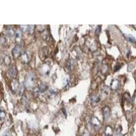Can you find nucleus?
I'll use <instances>...</instances> for the list:
<instances>
[{
  "instance_id": "1",
  "label": "nucleus",
  "mask_w": 136,
  "mask_h": 136,
  "mask_svg": "<svg viewBox=\"0 0 136 136\" xmlns=\"http://www.w3.org/2000/svg\"><path fill=\"white\" fill-rule=\"evenodd\" d=\"M21 46L17 45L14 48L13 51H12V56L14 58H18L20 55H21Z\"/></svg>"
},
{
  "instance_id": "2",
  "label": "nucleus",
  "mask_w": 136,
  "mask_h": 136,
  "mask_svg": "<svg viewBox=\"0 0 136 136\" xmlns=\"http://www.w3.org/2000/svg\"><path fill=\"white\" fill-rule=\"evenodd\" d=\"M8 74L11 78H14L16 76V75L17 74V69L14 65H12L10 67V69H8Z\"/></svg>"
},
{
  "instance_id": "3",
  "label": "nucleus",
  "mask_w": 136,
  "mask_h": 136,
  "mask_svg": "<svg viewBox=\"0 0 136 136\" xmlns=\"http://www.w3.org/2000/svg\"><path fill=\"white\" fill-rule=\"evenodd\" d=\"M27 82H26V84L28 86H31L33 85V82H34V76L32 74H30L27 75Z\"/></svg>"
},
{
  "instance_id": "4",
  "label": "nucleus",
  "mask_w": 136,
  "mask_h": 136,
  "mask_svg": "<svg viewBox=\"0 0 136 136\" xmlns=\"http://www.w3.org/2000/svg\"><path fill=\"white\" fill-rule=\"evenodd\" d=\"M91 123H92V125L95 128L97 129L100 127L101 126V122L99 121V119L96 117H93L92 118V120H91Z\"/></svg>"
},
{
  "instance_id": "5",
  "label": "nucleus",
  "mask_w": 136,
  "mask_h": 136,
  "mask_svg": "<svg viewBox=\"0 0 136 136\" xmlns=\"http://www.w3.org/2000/svg\"><path fill=\"white\" fill-rule=\"evenodd\" d=\"M11 86H12V91H13L14 92H16V91L18 90V88H19V82H18V81H17L16 80H15V79L12 80Z\"/></svg>"
},
{
  "instance_id": "6",
  "label": "nucleus",
  "mask_w": 136,
  "mask_h": 136,
  "mask_svg": "<svg viewBox=\"0 0 136 136\" xmlns=\"http://www.w3.org/2000/svg\"><path fill=\"white\" fill-rule=\"evenodd\" d=\"M103 114H104V118L105 120H106L109 116V108L108 106H106L103 110Z\"/></svg>"
},
{
  "instance_id": "7",
  "label": "nucleus",
  "mask_w": 136,
  "mask_h": 136,
  "mask_svg": "<svg viewBox=\"0 0 136 136\" xmlns=\"http://www.w3.org/2000/svg\"><path fill=\"white\" fill-rule=\"evenodd\" d=\"M112 134H113V131H112V128L108 126L106 129V136H112Z\"/></svg>"
},
{
  "instance_id": "8",
  "label": "nucleus",
  "mask_w": 136,
  "mask_h": 136,
  "mask_svg": "<svg viewBox=\"0 0 136 136\" xmlns=\"http://www.w3.org/2000/svg\"><path fill=\"white\" fill-rule=\"evenodd\" d=\"M5 117V112L3 108H0V120H3Z\"/></svg>"
},
{
  "instance_id": "9",
  "label": "nucleus",
  "mask_w": 136,
  "mask_h": 136,
  "mask_svg": "<svg viewBox=\"0 0 136 136\" xmlns=\"http://www.w3.org/2000/svg\"><path fill=\"white\" fill-rule=\"evenodd\" d=\"M126 37V38L127 39V40L129 41V42H133V43H135V38H134L133 36H131V35H125Z\"/></svg>"
},
{
  "instance_id": "10",
  "label": "nucleus",
  "mask_w": 136,
  "mask_h": 136,
  "mask_svg": "<svg viewBox=\"0 0 136 136\" xmlns=\"http://www.w3.org/2000/svg\"><path fill=\"white\" fill-rule=\"evenodd\" d=\"M7 34H8L10 37L13 36V35L14 34V31L13 29H12V28H9L8 31H7Z\"/></svg>"
},
{
  "instance_id": "11",
  "label": "nucleus",
  "mask_w": 136,
  "mask_h": 136,
  "mask_svg": "<svg viewBox=\"0 0 136 136\" xmlns=\"http://www.w3.org/2000/svg\"><path fill=\"white\" fill-rule=\"evenodd\" d=\"M22 37V35H21V31H16V41H19V40H21V38Z\"/></svg>"
},
{
  "instance_id": "12",
  "label": "nucleus",
  "mask_w": 136,
  "mask_h": 136,
  "mask_svg": "<svg viewBox=\"0 0 136 136\" xmlns=\"http://www.w3.org/2000/svg\"><path fill=\"white\" fill-rule=\"evenodd\" d=\"M82 136H91V134H90V133L88 132V130H85V131H84Z\"/></svg>"
},
{
  "instance_id": "13",
  "label": "nucleus",
  "mask_w": 136,
  "mask_h": 136,
  "mask_svg": "<svg viewBox=\"0 0 136 136\" xmlns=\"http://www.w3.org/2000/svg\"></svg>"
}]
</instances>
